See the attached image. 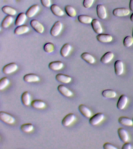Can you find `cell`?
I'll list each match as a JSON object with an SVG mask.
<instances>
[{
    "instance_id": "d6986e66",
    "label": "cell",
    "mask_w": 133,
    "mask_h": 149,
    "mask_svg": "<svg viewBox=\"0 0 133 149\" xmlns=\"http://www.w3.org/2000/svg\"><path fill=\"white\" fill-rule=\"evenodd\" d=\"M27 17V16L25 13H21L18 14L15 21V25L17 26L23 25L26 21Z\"/></svg>"
},
{
    "instance_id": "d590c367",
    "label": "cell",
    "mask_w": 133,
    "mask_h": 149,
    "mask_svg": "<svg viewBox=\"0 0 133 149\" xmlns=\"http://www.w3.org/2000/svg\"><path fill=\"white\" fill-rule=\"evenodd\" d=\"M123 45L125 47H129L133 44V37L130 36H127L124 38L123 41Z\"/></svg>"
},
{
    "instance_id": "9a60e30c",
    "label": "cell",
    "mask_w": 133,
    "mask_h": 149,
    "mask_svg": "<svg viewBox=\"0 0 133 149\" xmlns=\"http://www.w3.org/2000/svg\"><path fill=\"white\" fill-rule=\"evenodd\" d=\"M39 10V6L38 5H34L28 9L25 13L27 17L31 18L34 16L38 13Z\"/></svg>"
},
{
    "instance_id": "f6af8a7d",
    "label": "cell",
    "mask_w": 133,
    "mask_h": 149,
    "mask_svg": "<svg viewBox=\"0 0 133 149\" xmlns=\"http://www.w3.org/2000/svg\"></svg>"
},
{
    "instance_id": "ee69618b",
    "label": "cell",
    "mask_w": 133,
    "mask_h": 149,
    "mask_svg": "<svg viewBox=\"0 0 133 149\" xmlns=\"http://www.w3.org/2000/svg\"><path fill=\"white\" fill-rule=\"evenodd\" d=\"M132 36L133 37V31H132Z\"/></svg>"
},
{
    "instance_id": "b9f144b4",
    "label": "cell",
    "mask_w": 133,
    "mask_h": 149,
    "mask_svg": "<svg viewBox=\"0 0 133 149\" xmlns=\"http://www.w3.org/2000/svg\"><path fill=\"white\" fill-rule=\"evenodd\" d=\"M129 8L130 10L133 11V0H130L129 3Z\"/></svg>"
},
{
    "instance_id": "ffe728a7",
    "label": "cell",
    "mask_w": 133,
    "mask_h": 149,
    "mask_svg": "<svg viewBox=\"0 0 133 149\" xmlns=\"http://www.w3.org/2000/svg\"><path fill=\"white\" fill-rule=\"evenodd\" d=\"M63 63L60 61L51 62L49 65V68L53 71L59 70L63 68Z\"/></svg>"
},
{
    "instance_id": "4dcf8cb0",
    "label": "cell",
    "mask_w": 133,
    "mask_h": 149,
    "mask_svg": "<svg viewBox=\"0 0 133 149\" xmlns=\"http://www.w3.org/2000/svg\"><path fill=\"white\" fill-rule=\"evenodd\" d=\"M2 10L4 13L10 16H15L17 14V11L15 9L10 6H4L2 8Z\"/></svg>"
},
{
    "instance_id": "277c9868",
    "label": "cell",
    "mask_w": 133,
    "mask_h": 149,
    "mask_svg": "<svg viewBox=\"0 0 133 149\" xmlns=\"http://www.w3.org/2000/svg\"><path fill=\"white\" fill-rule=\"evenodd\" d=\"M30 25L32 29L38 33L42 34L44 33V27L43 24L37 20H32L30 22Z\"/></svg>"
},
{
    "instance_id": "ac0fdd59",
    "label": "cell",
    "mask_w": 133,
    "mask_h": 149,
    "mask_svg": "<svg viewBox=\"0 0 133 149\" xmlns=\"http://www.w3.org/2000/svg\"><path fill=\"white\" fill-rule=\"evenodd\" d=\"M24 81L27 82L31 83L38 81L40 80L39 77L36 74L29 73L24 75L23 78Z\"/></svg>"
},
{
    "instance_id": "83f0119b",
    "label": "cell",
    "mask_w": 133,
    "mask_h": 149,
    "mask_svg": "<svg viewBox=\"0 0 133 149\" xmlns=\"http://www.w3.org/2000/svg\"><path fill=\"white\" fill-rule=\"evenodd\" d=\"M31 106L35 109H40L45 108L46 104L45 102L39 100H35L32 101L31 102Z\"/></svg>"
},
{
    "instance_id": "e575fe53",
    "label": "cell",
    "mask_w": 133,
    "mask_h": 149,
    "mask_svg": "<svg viewBox=\"0 0 133 149\" xmlns=\"http://www.w3.org/2000/svg\"><path fill=\"white\" fill-rule=\"evenodd\" d=\"M10 84V80L6 77L2 78L0 80V90H3L6 88Z\"/></svg>"
},
{
    "instance_id": "52a82bcc",
    "label": "cell",
    "mask_w": 133,
    "mask_h": 149,
    "mask_svg": "<svg viewBox=\"0 0 133 149\" xmlns=\"http://www.w3.org/2000/svg\"><path fill=\"white\" fill-rule=\"evenodd\" d=\"M76 119V116L75 114L70 113L66 115L62 121V124L65 127H68L71 125Z\"/></svg>"
},
{
    "instance_id": "1f68e13d",
    "label": "cell",
    "mask_w": 133,
    "mask_h": 149,
    "mask_svg": "<svg viewBox=\"0 0 133 149\" xmlns=\"http://www.w3.org/2000/svg\"><path fill=\"white\" fill-rule=\"evenodd\" d=\"M78 20L80 23L83 24H89L91 23L93 19L90 16L86 15H79Z\"/></svg>"
},
{
    "instance_id": "8fae6325",
    "label": "cell",
    "mask_w": 133,
    "mask_h": 149,
    "mask_svg": "<svg viewBox=\"0 0 133 149\" xmlns=\"http://www.w3.org/2000/svg\"><path fill=\"white\" fill-rule=\"evenodd\" d=\"M114 70L115 74L118 76L121 75L124 72V64L122 61L118 60L114 63Z\"/></svg>"
},
{
    "instance_id": "5b68a950",
    "label": "cell",
    "mask_w": 133,
    "mask_h": 149,
    "mask_svg": "<svg viewBox=\"0 0 133 149\" xmlns=\"http://www.w3.org/2000/svg\"><path fill=\"white\" fill-rule=\"evenodd\" d=\"M18 65L14 63H11L6 65L3 68V73L5 74H11L15 72L18 69Z\"/></svg>"
},
{
    "instance_id": "7bdbcfd3",
    "label": "cell",
    "mask_w": 133,
    "mask_h": 149,
    "mask_svg": "<svg viewBox=\"0 0 133 149\" xmlns=\"http://www.w3.org/2000/svg\"><path fill=\"white\" fill-rule=\"evenodd\" d=\"M130 19L131 21L132 22H133V13L131 15Z\"/></svg>"
},
{
    "instance_id": "7a4b0ae2",
    "label": "cell",
    "mask_w": 133,
    "mask_h": 149,
    "mask_svg": "<svg viewBox=\"0 0 133 149\" xmlns=\"http://www.w3.org/2000/svg\"><path fill=\"white\" fill-rule=\"evenodd\" d=\"M62 29V23L60 21H57L51 28L50 33L52 36L56 37L60 34Z\"/></svg>"
},
{
    "instance_id": "6da1fadb",
    "label": "cell",
    "mask_w": 133,
    "mask_h": 149,
    "mask_svg": "<svg viewBox=\"0 0 133 149\" xmlns=\"http://www.w3.org/2000/svg\"><path fill=\"white\" fill-rule=\"evenodd\" d=\"M0 119L8 124H13L15 123V118L8 113L5 111L0 112Z\"/></svg>"
},
{
    "instance_id": "484cf974",
    "label": "cell",
    "mask_w": 133,
    "mask_h": 149,
    "mask_svg": "<svg viewBox=\"0 0 133 149\" xmlns=\"http://www.w3.org/2000/svg\"><path fill=\"white\" fill-rule=\"evenodd\" d=\"M72 49V46L70 44H65L63 45L60 51V54L62 56L66 57L69 54Z\"/></svg>"
},
{
    "instance_id": "4fadbf2b",
    "label": "cell",
    "mask_w": 133,
    "mask_h": 149,
    "mask_svg": "<svg viewBox=\"0 0 133 149\" xmlns=\"http://www.w3.org/2000/svg\"><path fill=\"white\" fill-rule=\"evenodd\" d=\"M118 134L120 140L123 143H126L129 139V135L127 130L123 128H120L118 130Z\"/></svg>"
},
{
    "instance_id": "ba28073f",
    "label": "cell",
    "mask_w": 133,
    "mask_h": 149,
    "mask_svg": "<svg viewBox=\"0 0 133 149\" xmlns=\"http://www.w3.org/2000/svg\"><path fill=\"white\" fill-rule=\"evenodd\" d=\"M96 13L98 17L101 19H105L107 17V13L104 6L98 4L96 7Z\"/></svg>"
},
{
    "instance_id": "7c38bea8",
    "label": "cell",
    "mask_w": 133,
    "mask_h": 149,
    "mask_svg": "<svg viewBox=\"0 0 133 149\" xmlns=\"http://www.w3.org/2000/svg\"><path fill=\"white\" fill-rule=\"evenodd\" d=\"M91 24L92 27L96 33L98 34L102 33L103 32L102 26L99 20L96 19H93Z\"/></svg>"
},
{
    "instance_id": "d6a6232c",
    "label": "cell",
    "mask_w": 133,
    "mask_h": 149,
    "mask_svg": "<svg viewBox=\"0 0 133 149\" xmlns=\"http://www.w3.org/2000/svg\"><path fill=\"white\" fill-rule=\"evenodd\" d=\"M65 11L66 14L70 17H74L77 15V12L75 9L72 6L70 5L66 6L65 8Z\"/></svg>"
},
{
    "instance_id": "9c48e42d",
    "label": "cell",
    "mask_w": 133,
    "mask_h": 149,
    "mask_svg": "<svg viewBox=\"0 0 133 149\" xmlns=\"http://www.w3.org/2000/svg\"><path fill=\"white\" fill-rule=\"evenodd\" d=\"M128 101V98L127 95L122 94L119 98L117 104V107L120 110H122L125 108Z\"/></svg>"
},
{
    "instance_id": "cb8c5ba5",
    "label": "cell",
    "mask_w": 133,
    "mask_h": 149,
    "mask_svg": "<svg viewBox=\"0 0 133 149\" xmlns=\"http://www.w3.org/2000/svg\"><path fill=\"white\" fill-rule=\"evenodd\" d=\"M82 59L90 64L94 63L95 62V58L88 52H85L80 56Z\"/></svg>"
},
{
    "instance_id": "3957f363",
    "label": "cell",
    "mask_w": 133,
    "mask_h": 149,
    "mask_svg": "<svg viewBox=\"0 0 133 149\" xmlns=\"http://www.w3.org/2000/svg\"><path fill=\"white\" fill-rule=\"evenodd\" d=\"M104 116V115L103 113H97L90 118L89 123L92 125H97L103 120Z\"/></svg>"
},
{
    "instance_id": "8d00e7d4",
    "label": "cell",
    "mask_w": 133,
    "mask_h": 149,
    "mask_svg": "<svg viewBox=\"0 0 133 149\" xmlns=\"http://www.w3.org/2000/svg\"><path fill=\"white\" fill-rule=\"evenodd\" d=\"M44 49L45 52L51 53L54 51V45L52 43H47L44 45Z\"/></svg>"
},
{
    "instance_id": "f546056e",
    "label": "cell",
    "mask_w": 133,
    "mask_h": 149,
    "mask_svg": "<svg viewBox=\"0 0 133 149\" xmlns=\"http://www.w3.org/2000/svg\"><path fill=\"white\" fill-rule=\"evenodd\" d=\"M102 96L106 98H113L116 96L117 93L115 91L112 89H106L103 91Z\"/></svg>"
},
{
    "instance_id": "836d02e7",
    "label": "cell",
    "mask_w": 133,
    "mask_h": 149,
    "mask_svg": "<svg viewBox=\"0 0 133 149\" xmlns=\"http://www.w3.org/2000/svg\"><path fill=\"white\" fill-rule=\"evenodd\" d=\"M20 129L24 132H30L33 130L34 126L31 123H25L21 126Z\"/></svg>"
},
{
    "instance_id": "74e56055",
    "label": "cell",
    "mask_w": 133,
    "mask_h": 149,
    "mask_svg": "<svg viewBox=\"0 0 133 149\" xmlns=\"http://www.w3.org/2000/svg\"><path fill=\"white\" fill-rule=\"evenodd\" d=\"M94 0H84L83 4L84 7L87 9L91 8L94 3Z\"/></svg>"
},
{
    "instance_id": "44dd1931",
    "label": "cell",
    "mask_w": 133,
    "mask_h": 149,
    "mask_svg": "<svg viewBox=\"0 0 133 149\" xmlns=\"http://www.w3.org/2000/svg\"><path fill=\"white\" fill-rule=\"evenodd\" d=\"M114 57V54L113 52L108 51L106 52L100 59V61L102 63L107 64L111 61Z\"/></svg>"
},
{
    "instance_id": "e0dca14e",
    "label": "cell",
    "mask_w": 133,
    "mask_h": 149,
    "mask_svg": "<svg viewBox=\"0 0 133 149\" xmlns=\"http://www.w3.org/2000/svg\"><path fill=\"white\" fill-rule=\"evenodd\" d=\"M79 110L82 115L87 118H89L91 116V112L84 104H80L79 107Z\"/></svg>"
},
{
    "instance_id": "8992f818",
    "label": "cell",
    "mask_w": 133,
    "mask_h": 149,
    "mask_svg": "<svg viewBox=\"0 0 133 149\" xmlns=\"http://www.w3.org/2000/svg\"><path fill=\"white\" fill-rule=\"evenodd\" d=\"M130 11L128 9L124 8H117L113 10V15L116 17H122L128 16Z\"/></svg>"
},
{
    "instance_id": "4316f807",
    "label": "cell",
    "mask_w": 133,
    "mask_h": 149,
    "mask_svg": "<svg viewBox=\"0 0 133 149\" xmlns=\"http://www.w3.org/2000/svg\"><path fill=\"white\" fill-rule=\"evenodd\" d=\"M118 122L120 124L126 126H131L133 125L132 120L126 116H121L119 118Z\"/></svg>"
},
{
    "instance_id": "60d3db41",
    "label": "cell",
    "mask_w": 133,
    "mask_h": 149,
    "mask_svg": "<svg viewBox=\"0 0 133 149\" xmlns=\"http://www.w3.org/2000/svg\"><path fill=\"white\" fill-rule=\"evenodd\" d=\"M131 144L129 143H127V142L123 144L122 147V149H131Z\"/></svg>"
},
{
    "instance_id": "2e32d148",
    "label": "cell",
    "mask_w": 133,
    "mask_h": 149,
    "mask_svg": "<svg viewBox=\"0 0 133 149\" xmlns=\"http://www.w3.org/2000/svg\"><path fill=\"white\" fill-rule=\"evenodd\" d=\"M97 40L102 43H107L111 42L113 38L111 35L108 34H100L96 36Z\"/></svg>"
},
{
    "instance_id": "ab89813d",
    "label": "cell",
    "mask_w": 133,
    "mask_h": 149,
    "mask_svg": "<svg viewBox=\"0 0 133 149\" xmlns=\"http://www.w3.org/2000/svg\"><path fill=\"white\" fill-rule=\"evenodd\" d=\"M103 148L104 149H118L113 144L109 143H106L104 144Z\"/></svg>"
},
{
    "instance_id": "f35d334b",
    "label": "cell",
    "mask_w": 133,
    "mask_h": 149,
    "mask_svg": "<svg viewBox=\"0 0 133 149\" xmlns=\"http://www.w3.org/2000/svg\"><path fill=\"white\" fill-rule=\"evenodd\" d=\"M42 5L45 8H49L51 6V0H40Z\"/></svg>"
},
{
    "instance_id": "7402d4cb",
    "label": "cell",
    "mask_w": 133,
    "mask_h": 149,
    "mask_svg": "<svg viewBox=\"0 0 133 149\" xmlns=\"http://www.w3.org/2000/svg\"><path fill=\"white\" fill-rule=\"evenodd\" d=\"M29 30H30V28L28 26L25 25H23L17 26L15 29L14 33L16 35H21L26 33L28 32Z\"/></svg>"
},
{
    "instance_id": "30bf717a",
    "label": "cell",
    "mask_w": 133,
    "mask_h": 149,
    "mask_svg": "<svg viewBox=\"0 0 133 149\" xmlns=\"http://www.w3.org/2000/svg\"><path fill=\"white\" fill-rule=\"evenodd\" d=\"M58 90L62 95L66 97H70L73 95V92L63 85H59Z\"/></svg>"
},
{
    "instance_id": "d4e9b609",
    "label": "cell",
    "mask_w": 133,
    "mask_h": 149,
    "mask_svg": "<svg viewBox=\"0 0 133 149\" xmlns=\"http://www.w3.org/2000/svg\"><path fill=\"white\" fill-rule=\"evenodd\" d=\"M22 102L25 106H28L31 104V97L30 93L28 91L24 92L21 96Z\"/></svg>"
},
{
    "instance_id": "f1b7e54d",
    "label": "cell",
    "mask_w": 133,
    "mask_h": 149,
    "mask_svg": "<svg viewBox=\"0 0 133 149\" xmlns=\"http://www.w3.org/2000/svg\"><path fill=\"white\" fill-rule=\"evenodd\" d=\"M13 21V18L12 16H6L1 23V26L4 29H6L9 27Z\"/></svg>"
},
{
    "instance_id": "603a6c76",
    "label": "cell",
    "mask_w": 133,
    "mask_h": 149,
    "mask_svg": "<svg viewBox=\"0 0 133 149\" xmlns=\"http://www.w3.org/2000/svg\"><path fill=\"white\" fill-rule=\"evenodd\" d=\"M51 10L53 15L57 16H62L65 15V13L56 4H53L51 6Z\"/></svg>"
},
{
    "instance_id": "5bb4252c",
    "label": "cell",
    "mask_w": 133,
    "mask_h": 149,
    "mask_svg": "<svg viewBox=\"0 0 133 149\" xmlns=\"http://www.w3.org/2000/svg\"><path fill=\"white\" fill-rule=\"evenodd\" d=\"M57 81L63 84H68L72 81V79L69 76L62 73H58L56 76Z\"/></svg>"
}]
</instances>
